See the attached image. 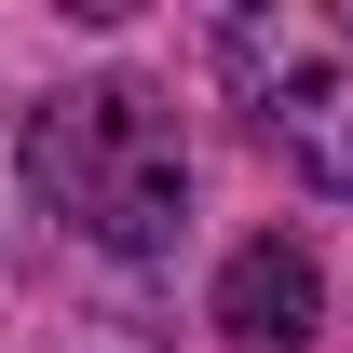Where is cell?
Wrapping results in <instances>:
<instances>
[{
	"label": "cell",
	"instance_id": "cell-2",
	"mask_svg": "<svg viewBox=\"0 0 353 353\" xmlns=\"http://www.w3.org/2000/svg\"><path fill=\"white\" fill-rule=\"evenodd\" d=\"M218 68L231 95L259 109V136L312 190H340L353 204V14H312V0H259V14H231L218 28Z\"/></svg>",
	"mask_w": 353,
	"mask_h": 353
},
{
	"label": "cell",
	"instance_id": "cell-3",
	"mask_svg": "<svg viewBox=\"0 0 353 353\" xmlns=\"http://www.w3.org/2000/svg\"><path fill=\"white\" fill-rule=\"evenodd\" d=\"M312 312H326V272L285 245V231H259V245H231L218 272V326L231 340H259V353H299L312 340Z\"/></svg>",
	"mask_w": 353,
	"mask_h": 353
},
{
	"label": "cell",
	"instance_id": "cell-1",
	"mask_svg": "<svg viewBox=\"0 0 353 353\" xmlns=\"http://www.w3.org/2000/svg\"><path fill=\"white\" fill-rule=\"evenodd\" d=\"M28 190L109 259H163L190 218V150L150 82H82L54 109H28Z\"/></svg>",
	"mask_w": 353,
	"mask_h": 353
}]
</instances>
